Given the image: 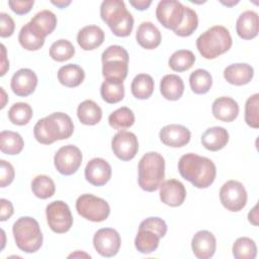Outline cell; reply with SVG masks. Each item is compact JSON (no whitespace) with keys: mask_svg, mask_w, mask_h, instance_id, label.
<instances>
[{"mask_svg":"<svg viewBox=\"0 0 259 259\" xmlns=\"http://www.w3.org/2000/svg\"><path fill=\"white\" fill-rule=\"evenodd\" d=\"M178 171L182 178L197 188L210 186L217 175L214 163L210 159L194 153L185 154L179 159Z\"/></svg>","mask_w":259,"mask_h":259,"instance_id":"obj_1","label":"cell"},{"mask_svg":"<svg viewBox=\"0 0 259 259\" xmlns=\"http://www.w3.org/2000/svg\"><path fill=\"white\" fill-rule=\"evenodd\" d=\"M74 132L71 117L64 112H54L35 123L33 135L35 140L44 145L69 139Z\"/></svg>","mask_w":259,"mask_h":259,"instance_id":"obj_2","label":"cell"},{"mask_svg":"<svg viewBox=\"0 0 259 259\" xmlns=\"http://www.w3.org/2000/svg\"><path fill=\"white\" fill-rule=\"evenodd\" d=\"M101 19L116 36L124 37L132 33L134 17L120 0H105L100 6Z\"/></svg>","mask_w":259,"mask_h":259,"instance_id":"obj_3","label":"cell"},{"mask_svg":"<svg viewBox=\"0 0 259 259\" xmlns=\"http://www.w3.org/2000/svg\"><path fill=\"white\" fill-rule=\"evenodd\" d=\"M233 40L229 29L223 25H214L201 33L196 39V48L204 59H215L227 53Z\"/></svg>","mask_w":259,"mask_h":259,"instance_id":"obj_4","label":"cell"},{"mask_svg":"<svg viewBox=\"0 0 259 259\" xmlns=\"http://www.w3.org/2000/svg\"><path fill=\"white\" fill-rule=\"evenodd\" d=\"M138 183L148 192L157 190L165 177V160L157 152L146 153L139 162Z\"/></svg>","mask_w":259,"mask_h":259,"instance_id":"obj_5","label":"cell"},{"mask_svg":"<svg viewBox=\"0 0 259 259\" xmlns=\"http://www.w3.org/2000/svg\"><path fill=\"white\" fill-rule=\"evenodd\" d=\"M16 246L25 253H34L42 245V234L36 220L31 217L19 218L12 227Z\"/></svg>","mask_w":259,"mask_h":259,"instance_id":"obj_6","label":"cell"},{"mask_svg":"<svg viewBox=\"0 0 259 259\" xmlns=\"http://www.w3.org/2000/svg\"><path fill=\"white\" fill-rule=\"evenodd\" d=\"M102 75L105 80L121 82L128 72V54L118 45L109 46L101 55Z\"/></svg>","mask_w":259,"mask_h":259,"instance_id":"obj_7","label":"cell"},{"mask_svg":"<svg viewBox=\"0 0 259 259\" xmlns=\"http://www.w3.org/2000/svg\"><path fill=\"white\" fill-rule=\"evenodd\" d=\"M76 210L81 217L94 223L105 221L110 213L107 201L90 193L82 194L77 198Z\"/></svg>","mask_w":259,"mask_h":259,"instance_id":"obj_8","label":"cell"},{"mask_svg":"<svg viewBox=\"0 0 259 259\" xmlns=\"http://www.w3.org/2000/svg\"><path fill=\"white\" fill-rule=\"evenodd\" d=\"M47 222L50 229L57 234L68 232L73 225V217L68 204L62 200H55L46 208Z\"/></svg>","mask_w":259,"mask_h":259,"instance_id":"obj_9","label":"cell"},{"mask_svg":"<svg viewBox=\"0 0 259 259\" xmlns=\"http://www.w3.org/2000/svg\"><path fill=\"white\" fill-rule=\"evenodd\" d=\"M247 191L237 180H229L220 189V200L230 211H240L247 203Z\"/></svg>","mask_w":259,"mask_h":259,"instance_id":"obj_10","label":"cell"},{"mask_svg":"<svg viewBox=\"0 0 259 259\" xmlns=\"http://www.w3.org/2000/svg\"><path fill=\"white\" fill-rule=\"evenodd\" d=\"M82 158V153L78 147L67 145L57 151L54 157V164L59 173L69 176L77 172L81 166Z\"/></svg>","mask_w":259,"mask_h":259,"instance_id":"obj_11","label":"cell"},{"mask_svg":"<svg viewBox=\"0 0 259 259\" xmlns=\"http://www.w3.org/2000/svg\"><path fill=\"white\" fill-rule=\"evenodd\" d=\"M185 6L176 0H162L156 8L158 21L166 28L175 30L181 23Z\"/></svg>","mask_w":259,"mask_h":259,"instance_id":"obj_12","label":"cell"},{"mask_svg":"<svg viewBox=\"0 0 259 259\" xmlns=\"http://www.w3.org/2000/svg\"><path fill=\"white\" fill-rule=\"evenodd\" d=\"M120 236L111 228L98 230L93 237V246L98 254L103 257L115 256L120 248Z\"/></svg>","mask_w":259,"mask_h":259,"instance_id":"obj_13","label":"cell"},{"mask_svg":"<svg viewBox=\"0 0 259 259\" xmlns=\"http://www.w3.org/2000/svg\"><path fill=\"white\" fill-rule=\"evenodd\" d=\"M113 154L122 161H130L135 158L139 151V142L135 134L126 131H119L111 140Z\"/></svg>","mask_w":259,"mask_h":259,"instance_id":"obj_14","label":"cell"},{"mask_svg":"<svg viewBox=\"0 0 259 259\" xmlns=\"http://www.w3.org/2000/svg\"><path fill=\"white\" fill-rule=\"evenodd\" d=\"M84 174L90 184L102 186L111 178V166L102 158H93L87 163Z\"/></svg>","mask_w":259,"mask_h":259,"instance_id":"obj_15","label":"cell"},{"mask_svg":"<svg viewBox=\"0 0 259 259\" xmlns=\"http://www.w3.org/2000/svg\"><path fill=\"white\" fill-rule=\"evenodd\" d=\"M37 85L36 74L27 68H22L16 71L10 82V87L17 96L25 97L34 92Z\"/></svg>","mask_w":259,"mask_h":259,"instance_id":"obj_16","label":"cell"},{"mask_svg":"<svg viewBox=\"0 0 259 259\" xmlns=\"http://www.w3.org/2000/svg\"><path fill=\"white\" fill-rule=\"evenodd\" d=\"M160 199L166 205L176 207L181 205L186 198V189L177 179H168L160 185Z\"/></svg>","mask_w":259,"mask_h":259,"instance_id":"obj_17","label":"cell"},{"mask_svg":"<svg viewBox=\"0 0 259 259\" xmlns=\"http://www.w3.org/2000/svg\"><path fill=\"white\" fill-rule=\"evenodd\" d=\"M161 142L171 148H180L187 145L191 138L190 131L182 124H167L159 133Z\"/></svg>","mask_w":259,"mask_h":259,"instance_id":"obj_18","label":"cell"},{"mask_svg":"<svg viewBox=\"0 0 259 259\" xmlns=\"http://www.w3.org/2000/svg\"><path fill=\"white\" fill-rule=\"evenodd\" d=\"M191 248L194 256L198 259L211 258L215 252L217 240L209 231L197 232L191 240Z\"/></svg>","mask_w":259,"mask_h":259,"instance_id":"obj_19","label":"cell"},{"mask_svg":"<svg viewBox=\"0 0 259 259\" xmlns=\"http://www.w3.org/2000/svg\"><path fill=\"white\" fill-rule=\"evenodd\" d=\"M211 112L217 119L231 122L235 120L239 114V105L235 99L228 96H222L213 101Z\"/></svg>","mask_w":259,"mask_h":259,"instance_id":"obj_20","label":"cell"},{"mask_svg":"<svg viewBox=\"0 0 259 259\" xmlns=\"http://www.w3.org/2000/svg\"><path fill=\"white\" fill-rule=\"evenodd\" d=\"M254 76V69L246 63H237L224 70V78L232 85L242 86L248 84Z\"/></svg>","mask_w":259,"mask_h":259,"instance_id":"obj_21","label":"cell"},{"mask_svg":"<svg viewBox=\"0 0 259 259\" xmlns=\"http://www.w3.org/2000/svg\"><path fill=\"white\" fill-rule=\"evenodd\" d=\"M259 27L258 14L253 10H247L240 14L236 22V31L243 39H252L257 36Z\"/></svg>","mask_w":259,"mask_h":259,"instance_id":"obj_22","label":"cell"},{"mask_svg":"<svg viewBox=\"0 0 259 259\" xmlns=\"http://www.w3.org/2000/svg\"><path fill=\"white\" fill-rule=\"evenodd\" d=\"M136 38L142 48L146 50H154L160 45L162 36L160 30L154 23L144 21L137 29Z\"/></svg>","mask_w":259,"mask_h":259,"instance_id":"obj_23","label":"cell"},{"mask_svg":"<svg viewBox=\"0 0 259 259\" xmlns=\"http://www.w3.org/2000/svg\"><path fill=\"white\" fill-rule=\"evenodd\" d=\"M104 31L97 25H87L77 34V42L84 51H92L100 47L104 40Z\"/></svg>","mask_w":259,"mask_h":259,"instance_id":"obj_24","label":"cell"},{"mask_svg":"<svg viewBox=\"0 0 259 259\" xmlns=\"http://www.w3.org/2000/svg\"><path fill=\"white\" fill-rule=\"evenodd\" d=\"M229 142V133L223 126H212L201 135L202 146L211 152L222 150Z\"/></svg>","mask_w":259,"mask_h":259,"instance_id":"obj_25","label":"cell"},{"mask_svg":"<svg viewBox=\"0 0 259 259\" xmlns=\"http://www.w3.org/2000/svg\"><path fill=\"white\" fill-rule=\"evenodd\" d=\"M160 92L167 100L175 101L180 99L184 92L183 80L175 74L165 75L160 82Z\"/></svg>","mask_w":259,"mask_h":259,"instance_id":"obj_26","label":"cell"},{"mask_svg":"<svg viewBox=\"0 0 259 259\" xmlns=\"http://www.w3.org/2000/svg\"><path fill=\"white\" fill-rule=\"evenodd\" d=\"M77 116L81 123L85 125H94L101 120L102 110L95 101L87 99L78 105Z\"/></svg>","mask_w":259,"mask_h":259,"instance_id":"obj_27","label":"cell"},{"mask_svg":"<svg viewBox=\"0 0 259 259\" xmlns=\"http://www.w3.org/2000/svg\"><path fill=\"white\" fill-rule=\"evenodd\" d=\"M85 78L84 70L76 64H68L61 67L58 71L59 82L69 88L79 86Z\"/></svg>","mask_w":259,"mask_h":259,"instance_id":"obj_28","label":"cell"},{"mask_svg":"<svg viewBox=\"0 0 259 259\" xmlns=\"http://www.w3.org/2000/svg\"><path fill=\"white\" fill-rule=\"evenodd\" d=\"M32 27L46 38L57 26V16L51 10H41L37 12L29 21Z\"/></svg>","mask_w":259,"mask_h":259,"instance_id":"obj_29","label":"cell"},{"mask_svg":"<svg viewBox=\"0 0 259 259\" xmlns=\"http://www.w3.org/2000/svg\"><path fill=\"white\" fill-rule=\"evenodd\" d=\"M18 41L20 46L27 51H37L45 44V37H42L30 24L26 23L21 27L18 34Z\"/></svg>","mask_w":259,"mask_h":259,"instance_id":"obj_30","label":"cell"},{"mask_svg":"<svg viewBox=\"0 0 259 259\" xmlns=\"http://www.w3.org/2000/svg\"><path fill=\"white\" fill-rule=\"evenodd\" d=\"M24 147L22 137L15 132L3 131L0 134V150L7 155H17Z\"/></svg>","mask_w":259,"mask_h":259,"instance_id":"obj_31","label":"cell"},{"mask_svg":"<svg viewBox=\"0 0 259 259\" xmlns=\"http://www.w3.org/2000/svg\"><path fill=\"white\" fill-rule=\"evenodd\" d=\"M159 241L160 237L156 233L150 230L139 229L135 239V246L140 253L150 254L157 250Z\"/></svg>","mask_w":259,"mask_h":259,"instance_id":"obj_32","label":"cell"},{"mask_svg":"<svg viewBox=\"0 0 259 259\" xmlns=\"http://www.w3.org/2000/svg\"><path fill=\"white\" fill-rule=\"evenodd\" d=\"M154 80L150 75L139 74L132 81V94L138 99H148L154 92Z\"/></svg>","mask_w":259,"mask_h":259,"instance_id":"obj_33","label":"cell"},{"mask_svg":"<svg viewBox=\"0 0 259 259\" xmlns=\"http://www.w3.org/2000/svg\"><path fill=\"white\" fill-rule=\"evenodd\" d=\"M189 85L195 94H205L212 85V77L204 69H197L189 76Z\"/></svg>","mask_w":259,"mask_h":259,"instance_id":"obj_34","label":"cell"},{"mask_svg":"<svg viewBox=\"0 0 259 259\" xmlns=\"http://www.w3.org/2000/svg\"><path fill=\"white\" fill-rule=\"evenodd\" d=\"M102 99L110 104L121 101L124 97V86L121 82L104 80L100 87Z\"/></svg>","mask_w":259,"mask_h":259,"instance_id":"obj_35","label":"cell"},{"mask_svg":"<svg viewBox=\"0 0 259 259\" xmlns=\"http://www.w3.org/2000/svg\"><path fill=\"white\" fill-rule=\"evenodd\" d=\"M108 123L114 130H125L135 123V114L126 106L119 107L108 116Z\"/></svg>","mask_w":259,"mask_h":259,"instance_id":"obj_36","label":"cell"},{"mask_svg":"<svg viewBox=\"0 0 259 259\" xmlns=\"http://www.w3.org/2000/svg\"><path fill=\"white\" fill-rule=\"evenodd\" d=\"M195 62V56L191 51L179 50L174 52L169 58V67L175 72H184L189 70Z\"/></svg>","mask_w":259,"mask_h":259,"instance_id":"obj_37","label":"cell"},{"mask_svg":"<svg viewBox=\"0 0 259 259\" xmlns=\"http://www.w3.org/2000/svg\"><path fill=\"white\" fill-rule=\"evenodd\" d=\"M31 190L36 197L47 199L55 194L56 185L50 176L37 175L31 181Z\"/></svg>","mask_w":259,"mask_h":259,"instance_id":"obj_38","label":"cell"},{"mask_svg":"<svg viewBox=\"0 0 259 259\" xmlns=\"http://www.w3.org/2000/svg\"><path fill=\"white\" fill-rule=\"evenodd\" d=\"M232 251L236 259H254L257 255V246L252 239L241 237L235 241Z\"/></svg>","mask_w":259,"mask_h":259,"instance_id":"obj_39","label":"cell"},{"mask_svg":"<svg viewBox=\"0 0 259 259\" xmlns=\"http://www.w3.org/2000/svg\"><path fill=\"white\" fill-rule=\"evenodd\" d=\"M32 117V108L28 103L16 102L8 110L9 120L16 125H24Z\"/></svg>","mask_w":259,"mask_h":259,"instance_id":"obj_40","label":"cell"},{"mask_svg":"<svg viewBox=\"0 0 259 259\" xmlns=\"http://www.w3.org/2000/svg\"><path fill=\"white\" fill-rule=\"evenodd\" d=\"M197 25H198V17L196 12L193 9L185 6L183 19L180 25L174 30V33L182 37L189 36L196 30Z\"/></svg>","mask_w":259,"mask_h":259,"instance_id":"obj_41","label":"cell"},{"mask_svg":"<svg viewBox=\"0 0 259 259\" xmlns=\"http://www.w3.org/2000/svg\"><path fill=\"white\" fill-rule=\"evenodd\" d=\"M75 55V48L67 39H59L52 44L50 48V57L57 62H64Z\"/></svg>","mask_w":259,"mask_h":259,"instance_id":"obj_42","label":"cell"},{"mask_svg":"<svg viewBox=\"0 0 259 259\" xmlns=\"http://www.w3.org/2000/svg\"><path fill=\"white\" fill-rule=\"evenodd\" d=\"M258 104H259V94L255 93L251 95L245 104V121L246 123L253 127H259V115H258Z\"/></svg>","mask_w":259,"mask_h":259,"instance_id":"obj_43","label":"cell"},{"mask_svg":"<svg viewBox=\"0 0 259 259\" xmlns=\"http://www.w3.org/2000/svg\"><path fill=\"white\" fill-rule=\"evenodd\" d=\"M139 229L150 230V231L156 233L160 238H163L167 233V225H166L165 221L158 217H150V218L144 220L140 224Z\"/></svg>","mask_w":259,"mask_h":259,"instance_id":"obj_44","label":"cell"},{"mask_svg":"<svg viewBox=\"0 0 259 259\" xmlns=\"http://www.w3.org/2000/svg\"><path fill=\"white\" fill-rule=\"evenodd\" d=\"M14 175L15 171L13 166L5 160H0V186L6 187L9 185L13 181Z\"/></svg>","mask_w":259,"mask_h":259,"instance_id":"obj_45","label":"cell"},{"mask_svg":"<svg viewBox=\"0 0 259 259\" xmlns=\"http://www.w3.org/2000/svg\"><path fill=\"white\" fill-rule=\"evenodd\" d=\"M15 24L12 17L4 12L0 13V36L8 37L14 32Z\"/></svg>","mask_w":259,"mask_h":259,"instance_id":"obj_46","label":"cell"},{"mask_svg":"<svg viewBox=\"0 0 259 259\" xmlns=\"http://www.w3.org/2000/svg\"><path fill=\"white\" fill-rule=\"evenodd\" d=\"M34 4L33 0H29V1H8V5L10 7V9L18 14V15H23L28 13L32 6Z\"/></svg>","mask_w":259,"mask_h":259,"instance_id":"obj_47","label":"cell"},{"mask_svg":"<svg viewBox=\"0 0 259 259\" xmlns=\"http://www.w3.org/2000/svg\"><path fill=\"white\" fill-rule=\"evenodd\" d=\"M0 205H1V215H0V221L1 222H5L6 220H8L14 212L13 209V205L11 203V201L5 199V198H1L0 199Z\"/></svg>","mask_w":259,"mask_h":259,"instance_id":"obj_48","label":"cell"},{"mask_svg":"<svg viewBox=\"0 0 259 259\" xmlns=\"http://www.w3.org/2000/svg\"><path fill=\"white\" fill-rule=\"evenodd\" d=\"M9 69V62L6 58V49L4 45H1V73L0 76H4Z\"/></svg>","mask_w":259,"mask_h":259,"instance_id":"obj_49","label":"cell"},{"mask_svg":"<svg viewBox=\"0 0 259 259\" xmlns=\"http://www.w3.org/2000/svg\"><path fill=\"white\" fill-rule=\"evenodd\" d=\"M130 4L135 7L136 9L143 11L146 10L150 7V5L152 4V1H145V0H137V1H130Z\"/></svg>","mask_w":259,"mask_h":259,"instance_id":"obj_50","label":"cell"},{"mask_svg":"<svg viewBox=\"0 0 259 259\" xmlns=\"http://www.w3.org/2000/svg\"><path fill=\"white\" fill-rule=\"evenodd\" d=\"M258 205L256 204L248 213V220L249 222L254 225V226H258Z\"/></svg>","mask_w":259,"mask_h":259,"instance_id":"obj_51","label":"cell"},{"mask_svg":"<svg viewBox=\"0 0 259 259\" xmlns=\"http://www.w3.org/2000/svg\"><path fill=\"white\" fill-rule=\"evenodd\" d=\"M52 4L56 5L59 8H65V7H67L68 5L71 4V1H65V0H62V1H52Z\"/></svg>","mask_w":259,"mask_h":259,"instance_id":"obj_52","label":"cell"},{"mask_svg":"<svg viewBox=\"0 0 259 259\" xmlns=\"http://www.w3.org/2000/svg\"><path fill=\"white\" fill-rule=\"evenodd\" d=\"M80 256H81V257L90 258V255H88V254H86V253H83V252H81V254H80V251H77V252H75V253L69 255V258H71V257H80Z\"/></svg>","mask_w":259,"mask_h":259,"instance_id":"obj_53","label":"cell"},{"mask_svg":"<svg viewBox=\"0 0 259 259\" xmlns=\"http://www.w3.org/2000/svg\"><path fill=\"white\" fill-rule=\"evenodd\" d=\"M0 90H1V94H2V99H3V101H2V104H1V108H4V106H5V100H6V93H5V91H4V89L1 87L0 88Z\"/></svg>","mask_w":259,"mask_h":259,"instance_id":"obj_54","label":"cell"},{"mask_svg":"<svg viewBox=\"0 0 259 259\" xmlns=\"http://www.w3.org/2000/svg\"><path fill=\"white\" fill-rule=\"evenodd\" d=\"M221 3L222 4H224V5H227V6H233V5H236V4H238L239 3V1L237 0V1H231V2H224V1H221Z\"/></svg>","mask_w":259,"mask_h":259,"instance_id":"obj_55","label":"cell"}]
</instances>
